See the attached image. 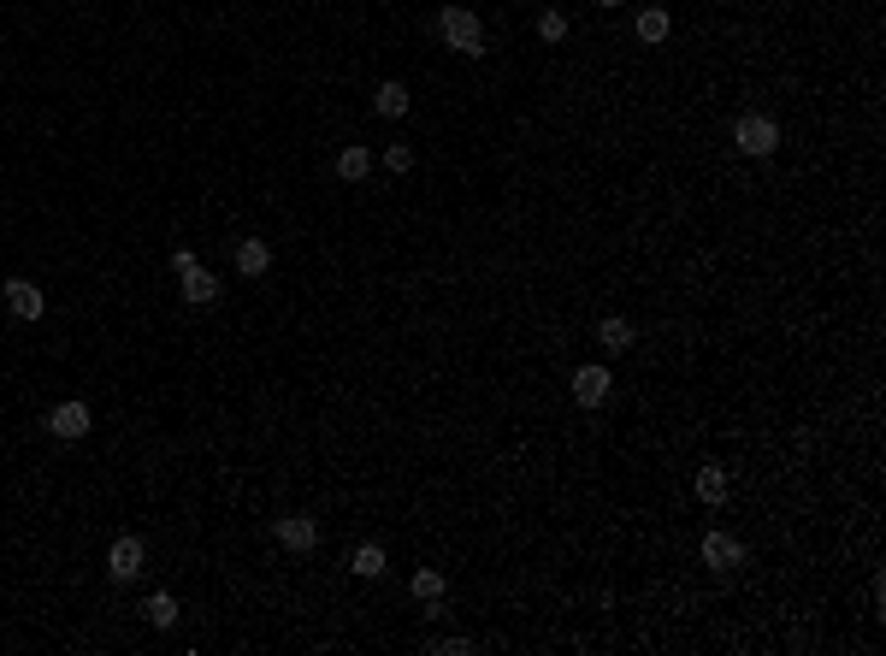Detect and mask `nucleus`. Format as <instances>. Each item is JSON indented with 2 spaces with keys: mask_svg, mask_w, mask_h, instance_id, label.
<instances>
[{
  "mask_svg": "<svg viewBox=\"0 0 886 656\" xmlns=\"http://www.w3.org/2000/svg\"><path fill=\"white\" fill-rule=\"evenodd\" d=\"M438 36L455 48V54H473V60L485 54V24H479L467 6H443L438 12Z\"/></svg>",
  "mask_w": 886,
  "mask_h": 656,
  "instance_id": "obj_1",
  "label": "nucleus"
},
{
  "mask_svg": "<svg viewBox=\"0 0 886 656\" xmlns=\"http://www.w3.org/2000/svg\"><path fill=\"white\" fill-rule=\"evenodd\" d=\"M603 396H609V367H579L573 373V402L579 408H597Z\"/></svg>",
  "mask_w": 886,
  "mask_h": 656,
  "instance_id": "obj_8",
  "label": "nucleus"
},
{
  "mask_svg": "<svg viewBox=\"0 0 886 656\" xmlns=\"http://www.w3.org/2000/svg\"><path fill=\"white\" fill-rule=\"evenodd\" d=\"M408 591H414L426 609H438V603H443V574H438V568H420V574L408 580Z\"/></svg>",
  "mask_w": 886,
  "mask_h": 656,
  "instance_id": "obj_15",
  "label": "nucleus"
},
{
  "mask_svg": "<svg viewBox=\"0 0 886 656\" xmlns=\"http://www.w3.org/2000/svg\"><path fill=\"white\" fill-rule=\"evenodd\" d=\"M373 107H379L384 119H402V113H408V83H379Z\"/></svg>",
  "mask_w": 886,
  "mask_h": 656,
  "instance_id": "obj_16",
  "label": "nucleus"
},
{
  "mask_svg": "<svg viewBox=\"0 0 886 656\" xmlns=\"http://www.w3.org/2000/svg\"><path fill=\"white\" fill-rule=\"evenodd\" d=\"M89 426H95L89 402H60V408L48 414V432H54V438H65V444H71V438H83Z\"/></svg>",
  "mask_w": 886,
  "mask_h": 656,
  "instance_id": "obj_7",
  "label": "nucleus"
},
{
  "mask_svg": "<svg viewBox=\"0 0 886 656\" xmlns=\"http://www.w3.org/2000/svg\"><path fill=\"white\" fill-rule=\"evenodd\" d=\"M384 166H390V172H408V166H414V148H408V142H390V148H384Z\"/></svg>",
  "mask_w": 886,
  "mask_h": 656,
  "instance_id": "obj_20",
  "label": "nucleus"
},
{
  "mask_svg": "<svg viewBox=\"0 0 886 656\" xmlns=\"http://www.w3.org/2000/svg\"><path fill=\"white\" fill-rule=\"evenodd\" d=\"M142 615H148V627H160V633H166V627H178V597H172V591H154Z\"/></svg>",
  "mask_w": 886,
  "mask_h": 656,
  "instance_id": "obj_14",
  "label": "nucleus"
},
{
  "mask_svg": "<svg viewBox=\"0 0 886 656\" xmlns=\"http://www.w3.org/2000/svg\"><path fill=\"white\" fill-rule=\"evenodd\" d=\"M638 42H650V48H662V42H668V30H674V18H668V12H662V6H644V12H638Z\"/></svg>",
  "mask_w": 886,
  "mask_h": 656,
  "instance_id": "obj_12",
  "label": "nucleus"
},
{
  "mask_svg": "<svg viewBox=\"0 0 886 656\" xmlns=\"http://www.w3.org/2000/svg\"><path fill=\"white\" fill-rule=\"evenodd\" d=\"M266 266H272V243H266V237H243V243H237V272H243V278H260Z\"/></svg>",
  "mask_w": 886,
  "mask_h": 656,
  "instance_id": "obj_10",
  "label": "nucleus"
},
{
  "mask_svg": "<svg viewBox=\"0 0 886 656\" xmlns=\"http://www.w3.org/2000/svg\"><path fill=\"white\" fill-rule=\"evenodd\" d=\"M597 6H621V0H597Z\"/></svg>",
  "mask_w": 886,
  "mask_h": 656,
  "instance_id": "obj_22",
  "label": "nucleus"
},
{
  "mask_svg": "<svg viewBox=\"0 0 886 656\" xmlns=\"http://www.w3.org/2000/svg\"><path fill=\"white\" fill-rule=\"evenodd\" d=\"M733 142H739V154H751V160H768V154L780 148V125H774L768 113H745V119L733 125Z\"/></svg>",
  "mask_w": 886,
  "mask_h": 656,
  "instance_id": "obj_2",
  "label": "nucleus"
},
{
  "mask_svg": "<svg viewBox=\"0 0 886 656\" xmlns=\"http://www.w3.org/2000/svg\"><path fill=\"white\" fill-rule=\"evenodd\" d=\"M178 278H184V302H190V308H207V302H219V278H213V272H207L201 261H195L190 272H178Z\"/></svg>",
  "mask_w": 886,
  "mask_h": 656,
  "instance_id": "obj_9",
  "label": "nucleus"
},
{
  "mask_svg": "<svg viewBox=\"0 0 886 656\" xmlns=\"http://www.w3.org/2000/svg\"><path fill=\"white\" fill-rule=\"evenodd\" d=\"M703 562L715 574H733V568H745V544L733 532H703Z\"/></svg>",
  "mask_w": 886,
  "mask_h": 656,
  "instance_id": "obj_5",
  "label": "nucleus"
},
{
  "mask_svg": "<svg viewBox=\"0 0 886 656\" xmlns=\"http://www.w3.org/2000/svg\"><path fill=\"white\" fill-rule=\"evenodd\" d=\"M0 296H6V308H12L18 320H42V314H48V296H42V284H30V278H6Z\"/></svg>",
  "mask_w": 886,
  "mask_h": 656,
  "instance_id": "obj_4",
  "label": "nucleus"
},
{
  "mask_svg": "<svg viewBox=\"0 0 886 656\" xmlns=\"http://www.w3.org/2000/svg\"><path fill=\"white\" fill-rule=\"evenodd\" d=\"M272 532H278V544H284V550H296V556H308V550L319 544V521H314V515H284Z\"/></svg>",
  "mask_w": 886,
  "mask_h": 656,
  "instance_id": "obj_6",
  "label": "nucleus"
},
{
  "mask_svg": "<svg viewBox=\"0 0 886 656\" xmlns=\"http://www.w3.org/2000/svg\"><path fill=\"white\" fill-rule=\"evenodd\" d=\"M142 562H148V544H142L136 532H125V538H113V550H107V580H119V586H130V580L142 574Z\"/></svg>",
  "mask_w": 886,
  "mask_h": 656,
  "instance_id": "obj_3",
  "label": "nucleus"
},
{
  "mask_svg": "<svg viewBox=\"0 0 886 656\" xmlns=\"http://www.w3.org/2000/svg\"><path fill=\"white\" fill-rule=\"evenodd\" d=\"M349 574H361V580H384V550H379V544H361V550H355V562H349Z\"/></svg>",
  "mask_w": 886,
  "mask_h": 656,
  "instance_id": "obj_17",
  "label": "nucleus"
},
{
  "mask_svg": "<svg viewBox=\"0 0 886 656\" xmlns=\"http://www.w3.org/2000/svg\"><path fill=\"white\" fill-rule=\"evenodd\" d=\"M426 651H443V656H461V651H473V639H432Z\"/></svg>",
  "mask_w": 886,
  "mask_h": 656,
  "instance_id": "obj_21",
  "label": "nucleus"
},
{
  "mask_svg": "<svg viewBox=\"0 0 886 656\" xmlns=\"http://www.w3.org/2000/svg\"><path fill=\"white\" fill-rule=\"evenodd\" d=\"M692 491L715 509V503H727V467H715V461H703L697 467V479H692Z\"/></svg>",
  "mask_w": 886,
  "mask_h": 656,
  "instance_id": "obj_11",
  "label": "nucleus"
},
{
  "mask_svg": "<svg viewBox=\"0 0 886 656\" xmlns=\"http://www.w3.org/2000/svg\"><path fill=\"white\" fill-rule=\"evenodd\" d=\"M597 343H603V349H627V343H633V326H627L621 314H609V320L597 326Z\"/></svg>",
  "mask_w": 886,
  "mask_h": 656,
  "instance_id": "obj_18",
  "label": "nucleus"
},
{
  "mask_svg": "<svg viewBox=\"0 0 886 656\" xmlns=\"http://www.w3.org/2000/svg\"><path fill=\"white\" fill-rule=\"evenodd\" d=\"M367 172H373V154H367V148H343V154H337V178H343V184H361Z\"/></svg>",
  "mask_w": 886,
  "mask_h": 656,
  "instance_id": "obj_13",
  "label": "nucleus"
},
{
  "mask_svg": "<svg viewBox=\"0 0 886 656\" xmlns=\"http://www.w3.org/2000/svg\"><path fill=\"white\" fill-rule=\"evenodd\" d=\"M538 36H544V42H562V36H568V18H562V12H538Z\"/></svg>",
  "mask_w": 886,
  "mask_h": 656,
  "instance_id": "obj_19",
  "label": "nucleus"
}]
</instances>
